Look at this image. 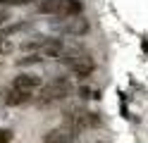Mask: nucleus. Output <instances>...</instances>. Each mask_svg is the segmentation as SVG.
I'll use <instances>...</instances> for the list:
<instances>
[{"mask_svg": "<svg viewBox=\"0 0 148 143\" xmlns=\"http://www.w3.org/2000/svg\"><path fill=\"white\" fill-rule=\"evenodd\" d=\"M84 98H100V91H93V88H81L79 91Z\"/></svg>", "mask_w": 148, "mask_h": 143, "instance_id": "obj_14", "label": "nucleus"}, {"mask_svg": "<svg viewBox=\"0 0 148 143\" xmlns=\"http://www.w3.org/2000/svg\"><path fill=\"white\" fill-rule=\"evenodd\" d=\"M34 98V93L31 91H22V88H12L10 91H5L3 93V100H5V105H12V107H17V105H24V103H29Z\"/></svg>", "mask_w": 148, "mask_h": 143, "instance_id": "obj_9", "label": "nucleus"}, {"mask_svg": "<svg viewBox=\"0 0 148 143\" xmlns=\"http://www.w3.org/2000/svg\"><path fill=\"white\" fill-rule=\"evenodd\" d=\"M12 41H10V38H7L5 34H0V55H3V53H10L12 50Z\"/></svg>", "mask_w": 148, "mask_h": 143, "instance_id": "obj_12", "label": "nucleus"}, {"mask_svg": "<svg viewBox=\"0 0 148 143\" xmlns=\"http://www.w3.org/2000/svg\"><path fill=\"white\" fill-rule=\"evenodd\" d=\"M53 29L55 31H60V34H67V36H84L88 34V22L86 19H69V17H60V24H55L53 22Z\"/></svg>", "mask_w": 148, "mask_h": 143, "instance_id": "obj_5", "label": "nucleus"}, {"mask_svg": "<svg viewBox=\"0 0 148 143\" xmlns=\"http://www.w3.org/2000/svg\"><path fill=\"white\" fill-rule=\"evenodd\" d=\"M43 60V57L38 53H31V55H26V57H19L17 60V67H31V64H38Z\"/></svg>", "mask_w": 148, "mask_h": 143, "instance_id": "obj_10", "label": "nucleus"}, {"mask_svg": "<svg viewBox=\"0 0 148 143\" xmlns=\"http://www.w3.org/2000/svg\"><path fill=\"white\" fill-rule=\"evenodd\" d=\"M77 133H74L69 127H58V129H50L48 133L43 136V143H74Z\"/></svg>", "mask_w": 148, "mask_h": 143, "instance_id": "obj_8", "label": "nucleus"}, {"mask_svg": "<svg viewBox=\"0 0 148 143\" xmlns=\"http://www.w3.org/2000/svg\"><path fill=\"white\" fill-rule=\"evenodd\" d=\"M12 136H10V131H0V143H7Z\"/></svg>", "mask_w": 148, "mask_h": 143, "instance_id": "obj_17", "label": "nucleus"}, {"mask_svg": "<svg viewBox=\"0 0 148 143\" xmlns=\"http://www.w3.org/2000/svg\"><path fill=\"white\" fill-rule=\"evenodd\" d=\"M0 64H3V55H0Z\"/></svg>", "mask_w": 148, "mask_h": 143, "instance_id": "obj_20", "label": "nucleus"}, {"mask_svg": "<svg viewBox=\"0 0 148 143\" xmlns=\"http://www.w3.org/2000/svg\"><path fill=\"white\" fill-rule=\"evenodd\" d=\"M36 53H38L43 60H53V57H60V55L64 53V41H62V38H48V36H45V41L41 43V48H38Z\"/></svg>", "mask_w": 148, "mask_h": 143, "instance_id": "obj_7", "label": "nucleus"}, {"mask_svg": "<svg viewBox=\"0 0 148 143\" xmlns=\"http://www.w3.org/2000/svg\"><path fill=\"white\" fill-rule=\"evenodd\" d=\"M58 60H62L64 64L69 67V72L77 76V79H88L91 74L96 72V60H93V55H88V53H79V50H69V53H62Z\"/></svg>", "mask_w": 148, "mask_h": 143, "instance_id": "obj_1", "label": "nucleus"}, {"mask_svg": "<svg viewBox=\"0 0 148 143\" xmlns=\"http://www.w3.org/2000/svg\"><path fill=\"white\" fill-rule=\"evenodd\" d=\"M7 19H10V12H5V10H3V12H0V29H3V24L7 22Z\"/></svg>", "mask_w": 148, "mask_h": 143, "instance_id": "obj_16", "label": "nucleus"}, {"mask_svg": "<svg viewBox=\"0 0 148 143\" xmlns=\"http://www.w3.org/2000/svg\"><path fill=\"white\" fill-rule=\"evenodd\" d=\"M88 143H105V141H88Z\"/></svg>", "mask_w": 148, "mask_h": 143, "instance_id": "obj_19", "label": "nucleus"}, {"mask_svg": "<svg viewBox=\"0 0 148 143\" xmlns=\"http://www.w3.org/2000/svg\"><path fill=\"white\" fill-rule=\"evenodd\" d=\"M12 86H14V88H22V91H31V93H36V91L43 86V79H41L38 74L22 72V74H17V76H14Z\"/></svg>", "mask_w": 148, "mask_h": 143, "instance_id": "obj_6", "label": "nucleus"}, {"mask_svg": "<svg viewBox=\"0 0 148 143\" xmlns=\"http://www.w3.org/2000/svg\"><path fill=\"white\" fill-rule=\"evenodd\" d=\"M45 41V36H34V41H26L24 45H22V50H38V48H41V43Z\"/></svg>", "mask_w": 148, "mask_h": 143, "instance_id": "obj_11", "label": "nucleus"}, {"mask_svg": "<svg viewBox=\"0 0 148 143\" xmlns=\"http://www.w3.org/2000/svg\"><path fill=\"white\" fill-rule=\"evenodd\" d=\"M98 124H100V114L91 112V110H69L67 114H64V127H69L74 133L96 129Z\"/></svg>", "mask_w": 148, "mask_h": 143, "instance_id": "obj_4", "label": "nucleus"}, {"mask_svg": "<svg viewBox=\"0 0 148 143\" xmlns=\"http://www.w3.org/2000/svg\"><path fill=\"white\" fill-rule=\"evenodd\" d=\"M34 0H0V5H31Z\"/></svg>", "mask_w": 148, "mask_h": 143, "instance_id": "obj_15", "label": "nucleus"}, {"mask_svg": "<svg viewBox=\"0 0 148 143\" xmlns=\"http://www.w3.org/2000/svg\"><path fill=\"white\" fill-rule=\"evenodd\" d=\"M74 93V86L69 79H64V76H58V79H53L50 83H45L38 88V103L41 105H48V103H58V100H64L69 98Z\"/></svg>", "mask_w": 148, "mask_h": 143, "instance_id": "obj_3", "label": "nucleus"}, {"mask_svg": "<svg viewBox=\"0 0 148 143\" xmlns=\"http://www.w3.org/2000/svg\"><path fill=\"white\" fill-rule=\"evenodd\" d=\"M81 10H84L81 0H43L38 3L36 12L50 17H79Z\"/></svg>", "mask_w": 148, "mask_h": 143, "instance_id": "obj_2", "label": "nucleus"}, {"mask_svg": "<svg viewBox=\"0 0 148 143\" xmlns=\"http://www.w3.org/2000/svg\"><path fill=\"white\" fill-rule=\"evenodd\" d=\"M143 50H146V53H148V41H143Z\"/></svg>", "mask_w": 148, "mask_h": 143, "instance_id": "obj_18", "label": "nucleus"}, {"mask_svg": "<svg viewBox=\"0 0 148 143\" xmlns=\"http://www.w3.org/2000/svg\"><path fill=\"white\" fill-rule=\"evenodd\" d=\"M24 29H29V24H26V22H22V24H12V26H7L5 29V36H10V34H17V31H24Z\"/></svg>", "mask_w": 148, "mask_h": 143, "instance_id": "obj_13", "label": "nucleus"}]
</instances>
